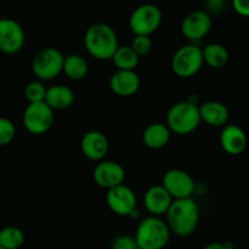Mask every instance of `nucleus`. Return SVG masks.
Instances as JSON below:
<instances>
[{
  "label": "nucleus",
  "instance_id": "obj_11",
  "mask_svg": "<svg viewBox=\"0 0 249 249\" xmlns=\"http://www.w3.org/2000/svg\"><path fill=\"white\" fill-rule=\"evenodd\" d=\"M24 44V32L21 24L12 18H0V51L15 53Z\"/></svg>",
  "mask_w": 249,
  "mask_h": 249
},
{
  "label": "nucleus",
  "instance_id": "obj_9",
  "mask_svg": "<svg viewBox=\"0 0 249 249\" xmlns=\"http://www.w3.org/2000/svg\"><path fill=\"white\" fill-rule=\"evenodd\" d=\"M162 186L167 190L173 199H184L192 197L196 185L189 173L174 168L164 174Z\"/></svg>",
  "mask_w": 249,
  "mask_h": 249
},
{
  "label": "nucleus",
  "instance_id": "obj_2",
  "mask_svg": "<svg viewBox=\"0 0 249 249\" xmlns=\"http://www.w3.org/2000/svg\"><path fill=\"white\" fill-rule=\"evenodd\" d=\"M84 44L88 53L97 60L112 58L119 46L114 29L104 22L91 24L87 29Z\"/></svg>",
  "mask_w": 249,
  "mask_h": 249
},
{
  "label": "nucleus",
  "instance_id": "obj_26",
  "mask_svg": "<svg viewBox=\"0 0 249 249\" xmlns=\"http://www.w3.org/2000/svg\"><path fill=\"white\" fill-rule=\"evenodd\" d=\"M16 136V126L10 119L0 117V146L7 145Z\"/></svg>",
  "mask_w": 249,
  "mask_h": 249
},
{
  "label": "nucleus",
  "instance_id": "obj_16",
  "mask_svg": "<svg viewBox=\"0 0 249 249\" xmlns=\"http://www.w3.org/2000/svg\"><path fill=\"white\" fill-rule=\"evenodd\" d=\"M141 84L140 77L135 71L117 70L109 78V88L119 96H130L139 90Z\"/></svg>",
  "mask_w": 249,
  "mask_h": 249
},
{
  "label": "nucleus",
  "instance_id": "obj_28",
  "mask_svg": "<svg viewBox=\"0 0 249 249\" xmlns=\"http://www.w3.org/2000/svg\"><path fill=\"white\" fill-rule=\"evenodd\" d=\"M111 249H139V247L133 236L121 235L112 241Z\"/></svg>",
  "mask_w": 249,
  "mask_h": 249
},
{
  "label": "nucleus",
  "instance_id": "obj_24",
  "mask_svg": "<svg viewBox=\"0 0 249 249\" xmlns=\"http://www.w3.org/2000/svg\"><path fill=\"white\" fill-rule=\"evenodd\" d=\"M24 243V233L16 226H5L0 230V247L18 249Z\"/></svg>",
  "mask_w": 249,
  "mask_h": 249
},
{
  "label": "nucleus",
  "instance_id": "obj_29",
  "mask_svg": "<svg viewBox=\"0 0 249 249\" xmlns=\"http://www.w3.org/2000/svg\"><path fill=\"white\" fill-rule=\"evenodd\" d=\"M233 10L243 17H249V0H233Z\"/></svg>",
  "mask_w": 249,
  "mask_h": 249
},
{
  "label": "nucleus",
  "instance_id": "obj_5",
  "mask_svg": "<svg viewBox=\"0 0 249 249\" xmlns=\"http://www.w3.org/2000/svg\"><path fill=\"white\" fill-rule=\"evenodd\" d=\"M203 63L202 49L194 44H187L174 53L172 58V70L179 77L189 78L196 74Z\"/></svg>",
  "mask_w": 249,
  "mask_h": 249
},
{
  "label": "nucleus",
  "instance_id": "obj_31",
  "mask_svg": "<svg viewBox=\"0 0 249 249\" xmlns=\"http://www.w3.org/2000/svg\"><path fill=\"white\" fill-rule=\"evenodd\" d=\"M0 249H4V248H1V247H0Z\"/></svg>",
  "mask_w": 249,
  "mask_h": 249
},
{
  "label": "nucleus",
  "instance_id": "obj_17",
  "mask_svg": "<svg viewBox=\"0 0 249 249\" xmlns=\"http://www.w3.org/2000/svg\"><path fill=\"white\" fill-rule=\"evenodd\" d=\"M174 199L162 185H153L148 187L143 197L146 209L153 216H160L167 213Z\"/></svg>",
  "mask_w": 249,
  "mask_h": 249
},
{
  "label": "nucleus",
  "instance_id": "obj_22",
  "mask_svg": "<svg viewBox=\"0 0 249 249\" xmlns=\"http://www.w3.org/2000/svg\"><path fill=\"white\" fill-rule=\"evenodd\" d=\"M88 70H89V66L83 56L77 55V53L65 56L62 71L70 79L82 80L88 74Z\"/></svg>",
  "mask_w": 249,
  "mask_h": 249
},
{
  "label": "nucleus",
  "instance_id": "obj_25",
  "mask_svg": "<svg viewBox=\"0 0 249 249\" xmlns=\"http://www.w3.org/2000/svg\"><path fill=\"white\" fill-rule=\"evenodd\" d=\"M24 96L29 104H38V102H45L46 88L39 80H33L28 83L24 88Z\"/></svg>",
  "mask_w": 249,
  "mask_h": 249
},
{
  "label": "nucleus",
  "instance_id": "obj_3",
  "mask_svg": "<svg viewBox=\"0 0 249 249\" xmlns=\"http://www.w3.org/2000/svg\"><path fill=\"white\" fill-rule=\"evenodd\" d=\"M134 238L139 249H163L169 242L170 230L160 216L151 215L140 221Z\"/></svg>",
  "mask_w": 249,
  "mask_h": 249
},
{
  "label": "nucleus",
  "instance_id": "obj_8",
  "mask_svg": "<svg viewBox=\"0 0 249 249\" xmlns=\"http://www.w3.org/2000/svg\"><path fill=\"white\" fill-rule=\"evenodd\" d=\"M23 125L29 133L44 134L53 123V111L45 104H29L23 112Z\"/></svg>",
  "mask_w": 249,
  "mask_h": 249
},
{
  "label": "nucleus",
  "instance_id": "obj_27",
  "mask_svg": "<svg viewBox=\"0 0 249 249\" xmlns=\"http://www.w3.org/2000/svg\"><path fill=\"white\" fill-rule=\"evenodd\" d=\"M152 39L150 36H135L130 46L139 56H143L152 50Z\"/></svg>",
  "mask_w": 249,
  "mask_h": 249
},
{
  "label": "nucleus",
  "instance_id": "obj_15",
  "mask_svg": "<svg viewBox=\"0 0 249 249\" xmlns=\"http://www.w3.org/2000/svg\"><path fill=\"white\" fill-rule=\"evenodd\" d=\"M248 143L247 134L241 126L229 124L220 133V145L226 153L232 156L241 155Z\"/></svg>",
  "mask_w": 249,
  "mask_h": 249
},
{
  "label": "nucleus",
  "instance_id": "obj_10",
  "mask_svg": "<svg viewBox=\"0 0 249 249\" xmlns=\"http://www.w3.org/2000/svg\"><path fill=\"white\" fill-rule=\"evenodd\" d=\"M106 202L114 214L121 216L131 215L136 211V195L126 185H119L108 190Z\"/></svg>",
  "mask_w": 249,
  "mask_h": 249
},
{
  "label": "nucleus",
  "instance_id": "obj_20",
  "mask_svg": "<svg viewBox=\"0 0 249 249\" xmlns=\"http://www.w3.org/2000/svg\"><path fill=\"white\" fill-rule=\"evenodd\" d=\"M170 139V130L167 124L152 123L146 126L142 134V140L147 147L160 150L164 147Z\"/></svg>",
  "mask_w": 249,
  "mask_h": 249
},
{
  "label": "nucleus",
  "instance_id": "obj_13",
  "mask_svg": "<svg viewBox=\"0 0 249 249\" xmlns=\"http://www.w3.org/2000/svg\"><path fill=\"white\" fill-rule=\"evenodd\" d=\"M212 28V18L204 10H195L186 15L181 23V32L187 39L197 40L209 33Z\"/></svg>",
  "mask_w": 249,
  "mask_h": 249
},
{
  "label": "nucleus",
  "instance_id": "obj_4",
  "mask_svg": "<svg viewBox=\"0 0 249 249\" xmlns=\"http://www.w3.org/2000/svg\"><path fill=\"white\" fill-rule=\"evenodd\" d=\"M199 108L191 101H181L173 105L167 114V126L177 134H190L201 123Z\"/></svg>",
  "mask_w": 249,
  "mask_h": 249
},
{
  "label": "nucleus",
  "instance_id": "obj_14",
  "mask_svg": "<svg viewBox=\"0 0 249 249\" xmlns=\"http://www.w3.org/2000/svg\"><path fill=\"white\" fill-rule=\"evenodd\" d=\"M83 155L91 160H101L107 155L109 148L108 140L101 131L91 130L83 135L80 140Z\"/></svg>",
  "mask_w": 249,
  "mask_h": 249
},
{
  "label": "nucleus",
  "instance_id": "obj_1",
  "mask_svg": "<svg viewBox=\"0 0 249 249\" xmlns=\"http://www.w3.org/2000/svg\"><path fill=\"white\" fill-rule=\"evenodd\" d=\"M167 225L173 233L186 237L194 233L199 220V208L192 197L174 199L165 213Z\"/></svg>",
  "mask_w": 249,
  "mask_h": 249
},
{
  "label": "nucleus",
  "instance_id": "obj_18",
  "mask_svg": "<svg viewBox=\"0 0 249 249\" xmlns=\"http://www.w3.org/2000/svg\"><path fill=\"white\" fill-rule=\"evenodd\" d=\"M74 99V91L67 85L56 84L46 89L45 104L53 111H62L68 108L73 105Z\"/></svg>",
  "mask_w": 249,
  "mask_h": 249
},
{
  "label": "nucleus",
  "instance_id": "obj_30",
  "mask_svg": "<svg viewBox=\"0 0 249 249\" xmlns=\"http://www.w3.org/2000/svg\"><path fill=\"white\" fill-rule=\"evenodd\" d=\"M203 249H229V248L226 247V245H224V243L213 242V243H209V245H207Z\"/></svg>",
  "mask_w": 249,
  "mask_h": 249
},
{
  "label": "nucleus",
  "instance_id": "obj_12",
  "mask_svg": "<svg viewBox=\"0 0 249 249\" xmlns=\"http://www.w3.org/2000/svg\"><path fill=\"white\" fill-rule=\"evenodd\" d=\"M95 182L107 191L124 184L125 170L119 163L112 160H102L95 167L92 173Z\"/></svg>",
  "mask_w": 249,
  "mask_h": 249
},
{
  "label": "nucleus",
  "instance_id": "obj_23",
  "mask_svg": "<svg viewBox=\"0 0 249 249\" xmlns=\"http://www.w3.org/2000/svg\"><path fill=\"white\" fill-rule=\"evenodd\" d=\"M139 57L131 46H118L112 60L118 71H134L139 65Z\"/></svg>",
  "mask_w": 249,
  "mask_h": 249
},
{
  "label": "nucleus",
  "instance_id": "obj_7",
  "mask_svg": "<svg viewBox=\"0 0 249 249\" xmlns=\"http://www.w3.org/2000/svg\"><path fill=\"white\" fill-rule=\"evenodd\" d=\"M162 22V12L153 4H142L136 7L129 18V27L135 36H151Z\"/></svg>",
  "mask_w": 249,
  "mask_h": 249
},
{
  "label": "nucleus",
  "instance_id": "obj_21",
  "mask_svg": "<svg viewBox=\"0 0 249 249\" xmlns=\"http://www.w3.org/2000/svg\"><path fill=\"white\" fill-rule=\"evenodd\" d=\"M203 62L212 68H221L228 63L229 51L219 43H211L202 49Z\"/></svg>",
  "mask_w": 249,
  "mask_h": 249
},
{
  "label": "nucleus",
  "instance_id": "obj_6",
  "mask_svg": "<svg viewBox=\"0 0 249 249\" xmlns=\"http://www.w3.org/2000/svg\"><path fill=\"white\" fill-rule=\"evenodd\" d=\"M65 56L56 48H44L36 53L32 62L33 73L41 80L53 79L63 70Z\"/></svg>",
  "mask_w": 249,
  "mask_h": 249
},
{
  "label": "nucleus",
  "instance_id": "obj_19",
  "mask_svg": "<svg viewBox=\"0 0 249 249\" xmlns=\"http://www.w3.org/2000/svg\"><path fill=\"white\" fill-rule=\"evenodd\" d=\"M201 121L212 126H223L229 121V109L219 101H207L198 106Z\"/></svg>",
  "mask_w": 249,
  "mask_h": 249
}]
</instances>
